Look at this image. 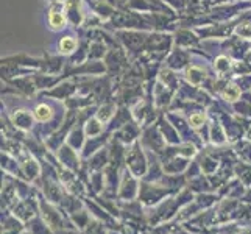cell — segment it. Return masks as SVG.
<instances>
[{
	"instance_id": "obj_1",
	"label": "cell",
	"mask_w": 251,
	"mask_h": 234,
	"mask_svg": "<svg viewBox=\"0 0 251 234\" xmlns=\"http://www.w3.org/2000/svg\"><path fill=\"white\" fill-rule=\"evenodd\" d=\"M49 22H50V25L53 28H61L63 24H64V16L61 13L51 10L50 11V16H49Z\"/></svg>"
},
{
	"instance_id": "obj_2",
	"label": "cell",
	"mask_w": 251,
	"mask_h": 234,
	"mask_svg": "<svg viewBox=\"0 0 251 234\" xmlns=\"http://www.w3.org/2000/svg\"><path fill=\"white\" fill-rule=\"evenodd\" d=\"M34 116H36V119L41 120V122H46V120L51 117V109L47 105H39L36 111H34Z\"/></svg>"
},
{
	"instance_id": "obj_3",
	"label": "cell",
	"mask_w": 251,
	"mask_h": 234,
	"mask_svg": "<svg viewBox=\"0 0 251 234\" xmlns=\"http://www.w3.org/2000/svg\"><path fill=\"white\" fill-rule=\"evenodd\" d=\"M76 47V41L72 39V38H63L61 42H59V49H61V52H64V53H71V52H74Z\"/></svg>"
},
{
	"instance_id": "obj_4",
	"label": "cell",
	"mask_w": 251,
	"mask_h": 234,
	"mask_svg": "<svg viewBox=\"0 0 251 234\" xmlns=\"http://www.w3.org/2000/svg\"><path fill=\"white\" fill-rule=\"evenodd\" d=\"M239 89L237 88H234V86H229V88L225 91V97H226L228 100H231V102H234V100H237V97H239Z\"/></svg>"
},
{
	"instance_id": "obj_5",
	"label": "cell",
	"mask_w": 251,
	"mask_h": 234,
	"mask_svg": "<svg viewBox=\"0 0 251 234\" xmlns=\"http://www.w3.org/2000/svg\"><path fill=\"white\" fill-rule=\"evenodd\" d=\"M203 122H204V114H194L192 117H190V125L195 127V128L203 125Z\"/></svg>"
}]
</instances>
